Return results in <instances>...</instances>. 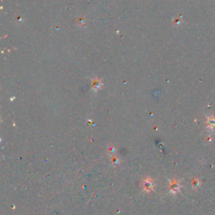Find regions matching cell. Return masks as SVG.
<instances>
[{"label": "cell", "mask_w": 215, "mask_h": 215, "mask_svg": "<svg viewBox=\"0 0 215 215\" xmlns=\"http://www.w3.org/2000/svg\"><path fill=\"white\" fill-rule=\"evenodd\" d=\"M144 187H145V189H148V190L150 189V188L152 187V183H151V181H148V182H146Z\"/></svg>", "instance_id": "obj_1"}]
</instances>
